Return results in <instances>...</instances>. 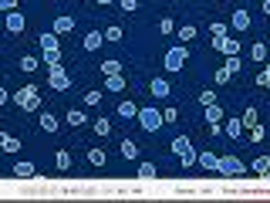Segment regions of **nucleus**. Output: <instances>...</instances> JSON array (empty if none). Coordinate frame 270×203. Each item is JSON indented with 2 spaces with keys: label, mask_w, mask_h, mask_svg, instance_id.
<instances>
[{
  "label": "nucleus",
  "mask_w": 270,
  "mask_h": 203,
  "mask_svg": "<svg viewBox=\"0 0 270 203\" xmlns=\"http://www.w3.org/2000/svg\"><path fill=\"white\" fill-rule=\"evenodd\" d=\"M88 163H91V166H105V163H108L105 149H88Z\"/></svg>",
  "instance_id": "obj_30"
},
{
  "label": "nucleus",
  "mask_w": 270,
  "mask_h": 203,
  "mask_svg": "<svg viewBox=\"0 0 270 203\" xmlns=\"http://www.w3.org/2000/svg\"><path fill=\"white\" fill-rule=\"evenodd\" d=\"M156 173H159V169H156V163H142V166H139V176H142V180H152Z\"/></svg>",
  "instance_id": "obj_36"
},
{
  "label": "nucleus",
  "mask_w": 270,
  "mask_h": 203,
  "mask_svg": "<svg viewBox=\"0 0 270 203\" xmlns=\"http://www.w3.org/2000/svg\"><path fill=\"white\" fill-rule=\"evenodd\" d=\"M216 51H220V55H223V58H230V55H240V41L226 34L223 41H220V47H216Z\"/></svg>",
  "instance_id": "obj_12"
},
{
  "label": "nucleus",
  "mask_w": 270,
  "mask_h": 203,
  "mask_svg": "<svg viewBox=\"0 0 270 203\" xmlns=\"http://www.w3.org/2000/svg\"><path fill=\"white\" fill-rule=\"evenodd\" d=\"M118 153H122V159H139V142L135 139H122V146H118Z\"/></svg>",
  "instance_id": "obj_15"
},
{
  "label": "nucleus",
  "mask_w": 270,
  "mask_h": 203,
  "mask_svg": "<svg viewBox=\"0 0 270 203\" xmlns=\"http://www.w3.org/2000/svg\"><path fill=\"white\" fill-rule=\"evenodd\" d=\"M14 7H17V0H0V11H7V14H11Z\"/></svg>",
  "instance_id": "obj_47"
},
{
  "label": "nucleus",
  "mask_w": 270,
  "mask_h": 203,
  "mask_svg": "<svg viewBox=\"0 0 270 203\" xmlns=\"http://www.w3.org/2000/svg\"><path fill=\"white\" fill-rule=\"evenodd\" d=\"M37 125H41V132H57V129H61V119L51 115V112H44L41 119H37Z\"/></svg>",
  "instance_id": "obj_13"
},
{
  "label": "nucleus",
  "mask_w": 270,
  "mask_h": 203,
  "mask_svg": "<svg viewBox=\"0 0 270 203\" xmlns=\"http://www.w3.org/2000/svg\"><path fill=\"white\" fill-rule=\"evenodd\" d=\"M37 44H41V51H61L57 34H37Z\"/></svg>",
  "instance_id": "obj_20"
},
{
  "label": "nucleus",
  "mask_w": 270,
  "mask_h": 203,
  "mask_svg": "<svg viewBox=\"0 0 270 203\" xmlns=\"http://www.w3.org/2000/svg\"><path fill=\"white\" fill-rule=\"evenodd\" d=\"M196 163H199L202 169H210V173H220V156H216V153H199Z\"/></svg>",
  "instance_id": "obj_11"
},
{
  "label": "nucleus",
  "mask_w": 270,
  "mask_h": 203,
  "mask_svg": "<svg viewBox=\"0 0 270 203\" xmlns=\"http://www.w3.org/2000/svg\"><path fill=\"white\" fill-rule=\"evenodd\" d=\"M260 139H263V125H250V142H260Z\"/></svg>",
  "instance_id": "obj_43"
},
{
  "label": "nucleus",
  "mask_w": 270,
  "mask_h": 203,
  "mask_svg": "<svg viewBox=\"0 0 270 203\" xmlns=\"http://www.w3.org/2000/svg\"><path fill=\"white\" fill-rule=\"evenodd\" d=\"M149 91H152V98H162V102H166V98H169V91H172V85H169V81L159 75V78H152Z\"/></svg>",
  "instance_id": "obj_6"
},
{
  "label": "nucleus",
  "mask_w": 270,
  "mask_h": 203,
  "mask_svg": "<svg viewBox=\"0 0 270 203\" xmlns=\"http://www.w3.org/2000/svg\"><path fill=\"white\" fill-rule=\"evenodd\" d=\"M105 88L112 91V95H118V91H125V78H122V71H118V75H108V85H105Z\"/></svg>",
  "instance_id": "obj_24"
},
{
  "label": "nucleus",
  "mask_w": 270,
  "mask_h": 203,
  "mask_svg": "<svg viewBox=\"0 0 270 203\" xmlns=\"http://www.w3.org/2000/svg\"><path fill=\"white\" fill-rule=\"evenodd\" d=\"M0 149H4V153H17V149H21V139L11 135V132H0Z\"/></svg>",
  "instance_id": "obj_19"
},
{
  "label": "nucleus",
  "mask_w": 270,
  "mask_h": 203,
  "mask_svg": "<svg viewBox=\"0 0 270 203\" xmlns=\"http://www.w3.org/2000/svg\"><path fill=\"white\" fill-rule=\"evenodd\" d=\"M95 4H98V7H112L115 0H95Z\"/></svg>",
  "instance_id": "obj_49"
},
{
  "label": "nucleus",
  "mask_w": 270,
  "mask_h": 203,
  "mask_svg": "<svg viewBox=\"0 0 270 203\" xmlns=\"http://www.w3.org/2000/svg\"><path fill=\"white\" fill-rule=\"evenodd\" d=\"M226 71H230V75H236V71H240V68H243V61H240V55H230V58H226Z\"/></svg>",
  "instance_id": "obj_35"
},
{
  "label": "nucleus",
  "mask_w": 270,
  "mask_h": 203,
  "mask_svg": "<svg viewBox=\"0 0 270 203\" xmlns=\"http://www.w3.org/2000/svg\"><path fill=\"white\" fill-rule=\"evenodd\" d=\"M223 105H220V102H213V105H206V122H210V125H220V122H223Z\"/></svg>",
  "instance_id": "obj_16"
},
{
  "label": "nucleus",
  "mask_w": 270,
  "mask_h": 203,
  "mask_svg": "<svg viewBox=\"0 0 270 203\" xmlns=\"http://www.w3.org/2000/svg\"><path fill=\"white\" fill-rule=\"evenodd\" d=\"M34 173H37V169H34L31 159H27V163H17V166H14V176H17V180H31Z\"/></svg>",
  "instance_id": "obj_22"
},
{
  "label": "nucleus",
  "mask_w": 270,
  "mask_h": 203,
  "mask_svg": "<svg viewBox=\"0 0 270 203\" xmlns=\"http://www.w3.org/2000/svg\"><path fill=\"white\" fill-rule=\"evenodd\" d=\"M54 166H57V169H71V153H68V149H57Z\"/></svg>",
  "instance_id": "obj_33"
},
{
  "label": "nucleus",
  "mask_w": 270,
  "mask_h": 203,
  "mask_svg": "<svg viewBox=\"0 0 270 203\" xmlns=\"http://www.w3.org/2000/svg\"><path fill=\"white\" fill-rule=\"evenodd\" d=\"M64 122H68V125H75V129H81V125L88 122V115L81 112V109H68V112H64Z\"/></svg>",
  "instance_id": "obj_18"
},
{
  "label": "nucleus",
  "mask_w": 270,
  "mask_h": 203,
  "mask_svg": "<svg viewBox=\"0 0 270 203\" xmlns=\"http://www.w3.org/2000/svg\"><path fill=\"white\" fill-rule=\"evenodd\" d=\"M118 11H125V14H135V11H139V0H118Z\"/></svg>",
  "instance_id": "obj_42"
},
{
  "label": "nucleus",
  "mask_w": 270,
  "mask_h": 203,
  "mask_svg": "<svg viewBox=\"0 0 270 203\" xmlns=\"http://www.w3.org/2000/svg\"><path fill=\"white\" fill-rule=\"evenodd\" d=\"M210 34H213V47H220V41H223L226 34H230V24H223V21H213V24H210Z\"/></svg>",
  "instance_id": "obj_14"
},
{
  "label": "nucleus",
  "mask_w": 270,
  "mask_h": 203,
  "mask_svg": "<svg viewBox=\"0 0 270 203\" xmlns=\"http://www.w3.org/2000/svg\"><path fill=\"white\" fill-rule=\"evenodd\" d=\"M101 44H105V34L101 31H88L85 37H81V47H85V51H98Z\"/></svg>",
  "instance_id": "obj_7"
},
{
  "label": "nucleus",
  "mask_w": 270,
  "mask_h": 203,
  "mask_svg": "<svg viewBox=\"0 0 270 203\" xmlns=\"http://www.w3.org/2000/svg\"><path fill=\"white\" fill-rule=\"evenodd\" d=\"M196 24H182V27H176V37H179L182 44H192V41H196Z\"/></svg>",
  "instance_id": "obj_17"
},
{
  "label": "nucleus",
  "mask_w": 270,
  "mask_h": 203,
  "mask_svg": "<svg viewBox=\"0 0 270 203\" xmlns=\"http://www.w3.org/2000/svg\"><path fill=\"white\" fill-rule=\"evenodd\" d=\"M14 102L21 105L24 112H37V109H41V95H37V88H34V85L17 88V91H14Z\"/></svg>",
  "instance_id": "obj_1"
},
{
  "label": "nucleus",
  "mask_w": 270,
  "mask_h": 203,
  "mask_svg": "<svg viewBox=\"0 0 270 203\" xmlns=\"http://www.w3.org/2000/svg\"><path fill=\"white\" fill-rule=\"evenodd\" d=\"M122 71V61H115V58H108V61H101V75L108 78V75H118Z\"/></svg>",
  "instance_id": "obj_26"
},
{
  "label": "nucleus",
  "mask_w": 270,
  "mask_h": 203,
  "mask_svg": "<svg viewBox=\"0 0 270 203\" xmlns=\"http://www.w3.org/2000/svg\"><path fill=\"white\" fill-rule=\"evenodd\" d=\"M186 61H189V51L179 44V47H169V51H166L162 68H166V71H182V65H186Z\"/></svg>",
  "instance_id": "obj_2"
},
{
  "label": "nucleus",
  "mask_w": 270,
  "mask_h": 203,
  "mask_svg": "<svg viewBox=\"0 0 270 203\" xmlns=\"http://www.w3.org/2000/svg\"><path fill=\"white\" fill-rule=\"evenodd\" d=\"M7 102H11V95H7V91L0 88V109H4V105H7Z\"/></svg>",
  "instance_id": "obj_48"
},
{
  "label": "nucleus",
  "mask_w": 270,
  "mask_h": 203,
  "mask_svg": "<svg viewBox=\"0 0 270 203\" xmlns=\"http://www.w3.org/2000/svg\"><path fill=\"white\" fill-rule=\"evenodd\" d=\"M230 27H233V31H247V27H250L247 7H236V11H233V21H230Z\"/></svg>",
  "instance_id": "obj_9"
},
{
  "label": "nucleus",
  "mask_w": 270,
  "mask_h": 203,
  "mask_svg": "<svg viewBox=\"0 0 270 203\" xmlns=\"http://www.w3.org/2000/svg\"><path fill=\"white\" fill-rule=\"evenodd\" d=\"M101 102V91L98 88H91V91H85V105H88V109H95V105H98Z\"/></svg>",
  "instance_id": "obj_38"
},
{
  "label": "nucleus",
  "mask_w": 270,
  "mask_h": 203,
  "mask_svg": "<svg viewBox=\"0 0 270 203\" xmlns=\"http://www.w3.org/2000/svg\"><path fill=\"white\" fill-rule=\"evenodd\" d=\"M260 11H263V14L270 17V0H263V7H260Z\"/></svg>",
  "instance_id": "obj_50"
},
{
  "label": "nucleus",
  "mask_w": 270,
  "mask_h": 203,
  "mask_svg": "<svg viewBox=\"0 0 270 203\" xmlns=\"http://www.w3.org/2000/svg\"><path fill=\"white\" fill-rule=\"evenodd\" d=\"M250 61H267V44L263 41H257V44L250 47Z\"/></svg>",
  "instance_id": "obj_28"
},
{
  "label": "nucleus",
  "mask_w": 270,
  "mask_h": 203,
  "mask_svg": "<svg viewBox=\"0 0 270 203\" xmlns=\"http://www.w3.org/2000/svg\"><path fill=\"white\" fill-rule=\"evenodd\" d=\"M44 61L47 65H61V51H44Z\"/></svg>",
  "instance_id": "obj_45"
},
{
  "label": "nucleus",
  "mask_w": 270,
  "mask_h": 203,
  "mask_svg": "<svg viewBox=\"0 0 270 203\" xmlns=\"http://www.w3.org/2000/svg\"><path fill=\"white\" fill-rule=\"evenodd\" d=\"M196 156H199V153H196V149H186V153H182V156H179V163H182V169H192V166H196Z\"/></svg>",
  "instance_id": "obj_31"
},
{
  "label": "nucleus",
  "mask_w": 270,
  "mask_h": 203,
  "mask_svg": "<svg viewBox=\"0 0 270 203\" xmlns=\"http://www.w3.org/2000/svg\"><path fill=\"white\" fill-rule=\"evenodd\" d=\"M95 132L98 135H112V122H108V119H95Z\"/></svg>",
  "instance_id": "obj_37"
},
{
  "label": "nucleus",
  "mask_w": 270,
  "mask_h": 203,
  "mask_svg": "<svg viewBox=\"0 0 270 203\" xmlns=\"http://www.w3.org/2000/svg\"><path fill=\"white\" fill-rule=\"evenodd\" d=\"M223 132L230 135V139H243V122H240V115H233V119H226V125H223Z\"/></svg>",
  "instance_id": "obj_10"
},
{
  "label": "nucleus",
  "mask_w": 270,
  "mask_h": 203,
  "mask_svg": "<svg viewBox=\"0 0 270 203\" xmlns=\"http://www.w3.org/2000/svg\"><path fill=\"white\" fill-rule=\"evenodd\" d=\"M4 27H7V34H21L24 27H27V21H24V14L11 11V14H7V24H4Z\"/></svg>",
  "instance_id": "obj_8"
},
{
  "label": "nucleus",
  "mask_w": 270,
  "mask_h": 203,
  "mask_svg": "<svg viewBox=\"0 0 270 203\" xmlns=\"http://www.w3.org/2000/svg\"><path fill=\"white\" fill-rule=\"evenodd\" d=\"M233 78V75H230V71H226V68H216V85H226V81Z\"/></svg>",
  "instance_id": "obj_44"
},
{
  "label": "nucleus",
  "mask_w": 270,
  "mask_h": 203,
  "mask_svg": "<svg viewBox=\"0 0 270 203\" xmlns=\"http://www.w3.org/2000/svg\"><path fill=\"white\" fill-rule=\"evenodd\" d=\"M257 85H260V88H267V91H270V61H267V68H263V71L257 75Z\"/></svg>",
  "instance_id": "obj_39"
},
{
  "label": "nucleus",
  "mask_w": 270,
  "mask_h": 203,
  "mask_svg": "<svg viewBox=\"0 0 270 203\" xmlns=\"http://www.w3.org/2000/svg\"><path fill=\"white\" fill-rule=\"evenodd\" d=\"M159 31L162 34H176V21H172V17H162V21H159Z\"/></svg>",
  "instance_id": "obj_41"
},
{
  "label": "nucleus",
  "mask_w": 270,
  "mask_h": 203,
  "mask_svg": "<svg viewBox=\"0 0 270 203\" xmlns=\"http://www.w3.org/2000/svg\"><path fill=\"white\" fill-rule=\"evenodd\" d=\"M240 122H243V129L257 125V109H253V105H247V109H243V115H240Z\"/></svg>",
  "instance_id": "obj_29"
},
{
  "label": "nucleus",
  "mask_w": 270,
  "mask_h": 203,
  "mask_svg": "<svg viewBox=\"0 0 270 203\" xmlns=\"http://www.w3.org/2000/svg\"><path fill=\"white\" fill-rule=\"evenodd\" d=\"M162 122H166V125L179 122V109H162Z\"/></svg>",
  "instance_id": "obj_40"
},
{
  "label": "nucleus",
  "mask_w": 270,
  "mask_h": 203,
  "mask_svg": "<svg viewBox=\"0 0 270 203\" xmlns=\"http://www.w3.org/2000/svg\"><path fill=\"white\" fill-rule=\"evenodd\" d=\"M243 169L247 166L236 156H220V173H223V176H243Z\"/></svg>",
  "instance_id": "obj_5"
},
{
  "label": "nucleus",
  "mask_w": 270,
  "mask_h": 203,
  "mask_svg": "<svg viewBox=\"0 0 270 203\" xmlns=\"http://www.w3.org/2000/svg\"><path fill=\"white\" fill-rule=\"evenodd\" d=\"M189 146H192L189 135H176V139H172V153H176V156H182V153H186Z\"/></svg>",
  "instance_id": "obj_27"
},
{
  "label": "nucleus",
  "mask_w": 270,
  "mask_h": 203,
  "mask_svg": "<svg viewBox=\"0 0 270 203\" xmlns=\"http://www.w3.org/2000/svg\"><path fill=\"white\" fill-rule=\"evenodd\" d=\"M71 31H75V17H64V14L54 17V34H71Z\"/></svg>",
  "instance_id": "obj_21"
},
{
  "label": "nucleus",
  "mask_w": 270,
  "mask_h": 203,
  "mask_svg": "<svg viewBox=\"0 0 270 203\" xmlns=\"http://www.w3.org/2000/svg\"><path fill=\"white\" fill-rule=\"evenodd\" d=\"M118 115H122V119H135V115H139V105H135V102H118Z\"/></svg>",
  "instance_id": "obj_25"
},
{
  "label": "nucleus",
  "mask_w": 270,
  "mask_h": 203,
  "mask_svg": "<svg viewBox=\"0 0 270 203\" xmlns=\"http://www.w3.org/2000/svg\"><path fill=\"white\" fill-rule=\"evenodd\" d=\"M135 119H139V125H142V129H146V132H159V129H162V112H159V109H139V115H135Z\"/></svg>",
  "instance_id": "obj_3"
},
{
  "label": "nucleus",
  "mask_w": 270,
  "mask_h": 203,
  "mask_svg": "<svg viewBox=\"0 0 270 203\" xmlns=\"http://www.w3.org/2000/svg\"><path fill=\"white\" fill-rule=\"evenodd\" d=\"M199 102H202V105H213V102H216V91H210V88H206V91L199 95Z\"/></svg>",
  "instance_id": "obj_46"
},
{
  "label": "nucleus",
  "mask_w": 270,
  "mask_h": 203,
  "mask_svg": "<svg viewBox=\"0 0 270 203\" xmlns=\"http://www.w3.org/2000/svg\"><path fill=\"white\" fill-rule=\"evenodd\" d=\"M250 169H253L257 176H267L270 173V156H257L253 163H250Z\"/></svg>",
  "instance_id": "obj_23"
},
{
  "label": "nucleus",
  "mask_w": 270,
  "mask_h": 203,
  "mask_svg": "<svg viewBox=\"0 0 270 203\" xmlns=\"http://www.w3.org/2000/svg\"><path fill=\"white\" fill-rule=\"evenodd\" d=\"M0 75H4V61H0Z\"/></svg>",
  "instance_id": "obj_51"
},
{
  "label": "nucleus",
  "mask_w": 270,
  "mask_h": 203,
  "mask_svg": "<svg viewBox=\"0 0 270 203\" xmlns=\"http://www.w3.org/2000/svg\"><path fill=\"white\" fill-rule=\"evenodd\" d=\"M47 81H51V88L54 91H68L71 88V78H68V71L61 65H47Z\"/></svg>",
  "instance_id": "obj_4"
},
{
  "label": "nucleus",
  "mask_w": 270,
  "mask_h": 203,
  "mask_svg": "<svg viewBox=\"0 0 270 203\" xmlns=\"http://www.w3.org/2000/svg\"><path fill=\"white\" fill-rule=\"evenodd\" d=\"M37 65H41V61H37L34 55H24L21 61H17V68H21V71H37Z\"/></svg>",
  "instance_id": "obj_32"
},
{
  "label": "nucleus",
  "mask_w": 270,
  "mask_h": 203,
  "mask_svg": "<svg viewBox=\"0 0 270 203\" xmlns=\"http://www.w3.org/2000/svg\"><path fill=\"white\" fill-rule=\"evenodd\" d=\"M101 34H105V41H122V37H125V27H118V24H112L108 31H101Z\"/></svg>",
  "instance_id": "obj_34"
}]
</instances>
